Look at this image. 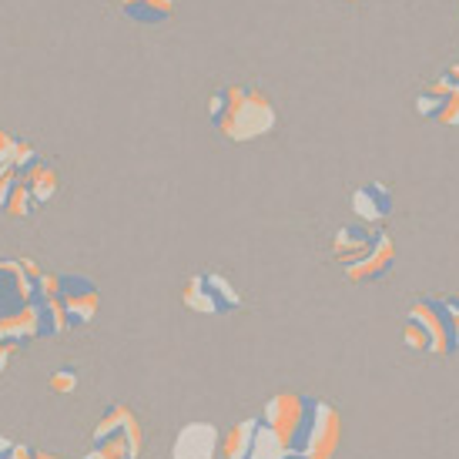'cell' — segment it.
Here are the masks:
<instances>
[{"label":"cell","mask_w":459,"mask_h":459,"mask_svg":"<svg viewBox=\"0 0 459 459\" xmlns=\"http://www.w3.org/2000/svg\"><path fill=\"white\" fill-rule=\"evenodd\" d=\"M208 121L225 141L248 144V141L265 138L275 128L279 115L265 91L252 84H221L208 98Z\"/></svg>","instance_id":"1"},{"label":"cell","mask_w":459,"mask_h":459,"mask_svg":"<svg viewBox=\"0 0 459 459\" xmlns=\"http://www.w3.org/2000/svg\"><path fill=\"white\" fill-rule=\"evenodd\" d=\"M403 339H406L412 352L449 356V322L439 295H426V299H420L416 306L409 308L406 325H403Z\"/></svg>","instance_id":"2"},{"label":"cell","mask_w":459,"mask_h":459,"mask_svg":"<svg viewBox=\"0 0 459 459\" xmlns=\"http://www.w3.org/2000/svg\"><path fill=\"white\" fill-rule=\"evenodd\" d=\"M342 439V420L339 409L329 406L325 399H312L308 395V412L302 422V433L295 439L292 453L306 459H332Z\"/></svg>","instance_id":"3"},{"label":"cell","mask_w":459,"mask_h":459,"mask_svg":"<svg viewBox=\"0 0 459 459\" xmlns=\"http://www.w3.org/2000/svg\"><path fill=\"white\" fill-rule=\"evenodd\" d=\"M181 306L198 316H231L242 308V292L221 272H195L181 285Z\"/></svg>","instance_id":"4"},{"label":"cell","mask_w":459,"mask_h":459,"mask_svg":"<svg viewBox=\"0 0 459 459\" xmlns=\"http://www.w3.org/2000/svg\"><path fill=\"white\" fill-rule=\"evenodd\" d=\"M91 446L111 456H141V422L125 403H115L101 412L91 433Z\"/></svg>","instance_id":"5"},{"label":"cell","mask_w":459,"mask_h":459,"mask_svg":"<svg viewBox=\"0 0 459 459\" xmlns=\"http://www.w3.org/2000/svg\"><path fill=\"white\" fill-rule=\"evenodd\" d=\"M44 268L34 258H0V316H13L34 306Z\"/></svg>","instance_id":"6"},{"label":"cell","mask_w":459,"mask_h":459,"mask_svg":"<svg viewBox=\"0 0 459 459\" xmlns=\"http://www.w3.org/2000/svg\"><path fill=\"white\" fill-rule=\"evenodd\" d=\"M57 299H61V308H65V322L67 329H84L98 319V308H101V292L91 275H81V272H67L61 275V285H57Z\"/></svg>","instance_id":"7"},{"label":"cell","mask_w":459,"mask_h":459,"mask_svg":"<svg viewBox=\"0 0 459 459\" xmlns=\"http://www.w3.org/2000/svg\"><path fill=\"white\" fill-rule=\"evenodd\" d=\"M308 412V395L302 393H275L262 409V422H265L272 433L279 436L285 449L292 453L295 439L302 433V422Z\"/></svg>","instance_id":"8"},{"label":"cell","mask_w":459,"mask_h":459,"mask_svg":"<svg viewBox=\"0 0 459 459\" xmlns=\"http://www.w3.org/2000/svg\"><path fill=\"white\" fill-rule=\"evenodd\" d=\"M416 115L433 121V125H446V128H459V84L449 81L446 74H439L429 81L426 88L416 94Z\"/></svg>","instance_id":"9"},{"label":"cell","mask_w":459,"mask_h":459,"mask_svg":"<svg viewBox=\"0 0 459 459\" xmlns=\"http://www.w3.org/2000/svg\"><path fill=\"white\" fill-rule=\"evenodd\" d=\"M218 449H221V436L212 422H188L171 443V459H215Z\"/></svg>","instance_id":"10"},{"label":"cell","mask_w":459,"mask_h":459,"mask_svg":"<svg viewBox=\"0 0 459 459\" xmlns=\"http://www.w3.org/2000/svg\"><path fill=\"white\" fill-rule=\"evenodd\" d=\"M379 231L376 225H362V221H356V225H342V229L332 235V258L339 262V265H356L359 258H366L372 252V245H376V238H379Z\"/></svg>","instance_id":"11"},{"label":"cell","mask_w":459,"mask_h":459,"mask_svg":"<svg viewBox=\"0 0 459 459\" xmlns=\"http://www.w3.org/2000/svg\"><path fill=\"white\" fill-rule=\"evenodd\" d=\"M395 262V242L389 231H379V238L372 245V252L366 258H359L356 265H345V279L356 281V285H369V281H379L383 275H389V268Z\"/></svg>","instance_id":"12"},{"label":"cell","mask_w":459,"mask_h":459,"mask_svg":"<svg viewBox=\"0 0 459 459\" xmlns=\"http://www.w3.org/2000/svg\"><path fill=\"white\" fill-rule=\"evenodd\" d=\"M352 215L362 225H385L393 215V192L385 188L383 181H366L352 192Z\"/></svg>","instance_id":"13"},{"label":"cell","mask_w":459,"mask_h":459,"mask_svg":"<svg viewBox=\"0 0 459 459\" xmlns=\"http://www.w3.org/2000/svg\"><path fill=\"white\" fill-rule=\"evenodd\" d=\"M24 185L30 188V195L38 198V204L44 208V204L54 202V195L61 192V171H57V165H54L51 158H34L30 165L24 168Z\"/></svg>","instance_id":"14"},{"label":"cell","mask_w":459,"mask_h":459,"mask_svg":"<svg viewBox=\"0 0 459 459\" xmlns=\"http://www.w3.org/2000/svg\"><path fill=\"white\" fill-rule=\"evenodd\" d=\"M38 339V319L34 308L13 312V316H0V345L7 349H24L27 342Z\"/></svg>","instance_id":"15"},{"label":"cell","mask_w":459,"mask_h":459,"mask_svg":"<svg viewBox=\"0 0 459 459\" xmlns=\"http://www.w3.org/2000/svg\"><path fill=\"white\" fill-rule=\"evenodd\" d=\"M175 4L178 0H121V13L128 17L131 24H165L168 17L175 13Z\"/></svg>","instance_id":"16"},{"label":"cell","mask_w":459,"mask_h":459,"mask_svg":"<svg viewBox=\"0 0 459 459\" xmlns=\"http://www.w3.org/2000/svg\"><path fill=\"white\" fill-rule=\"evenodd\" d=\"M34 319H38V339H57L67 332L61 299H34Z\"/></svg>","instance_id":"17"},{"label":"cell","mask_w":459,"mask_h":459,"mask_svg":"<svg viewBox=\"0 0 459 459\" xmlns=\"http://www.w3.org/2000/svg\"><path fill=\"white\" fill-rule=\"evenodd\" d=\"M38 198L30 195V188L24 185V171L13 178V185H11V192H7V202H4V215L11 218V221H24V218H30V215H38Z\"/></svg>","instance_id":"18"},{"label":"cell","mask_w":459,"mask_h":459,"mask_svg":"<svg viewBox=\"0 0 459 459\" xmlns=\"http://www.w3.org/2000/svg\"><path fill=\"white\" fill-rule=\"evenodd\" d=\"M255 429H258V416L235 422L229 433L221 436V456L225 459H248V449H252V436H255Z\"/></svg>","instance_id":"19"},{"label":"cell","mask_w":459,"mask_h":459,"mask_svg":"<svg viewBox=\"0 0 459 459\" xmlns=\"http://www.w3.org/2000/svg\"><path fill=\"white\" fill-rule=\"evenodd\" d=\"M285 456H289L285 443H281L279 436L272 433L265 422H262V416H258V429H255V436H252L248 459H285Z\"/></svg>","instance_id":"20"},{"label":"cell","mask_w":459,"mask_h":459,"mask_svg":"<svg viewBox=\"0 0 459 459\" xmlns=\"http://www.w3.org/2000/svg\"><path fill=\"white\" fill-rule=\"evenodd\" d=\"M439 302H443V312H446V322H449V356H456L459 352V292L439 295Z\"/></svg>","instance_id":"21"},{"label":"cell","mask_w":459,"mask_h":459,"mask_svg":"<svg viewBox=\"0 0 459 459\" xmlns=\"http://www.w3.org/2000/svg\"><path fill=\"white\" fill-rule=\"evenodd\" d=\"M17 158H21V138H13L0 128V175L17 168Z\"/></svg>","instance_id":"22"},{"label":"cell","mask_w":459,"mask_h":459,"mask_svg":"<svg viewBox=\"0 0 459 459\" xmlns=\"http://www.w3.org/2000/svg\"><path fill=\"white\" fill-rule=\"evenodd\" d=\"M34 456V449L27 446V443H17L11 436H0V459H30Z\"/></svg>","instance_id":"23"},{"label":"cell","mask_w":459,"mask_h":459,"mask_svg":"<svg viewBox=\"0 0 459 459\" xmlns=\"http://www.w3.org/2000/svg\"><path fill=\"white\" fill-rule=\"evenodd\" d=\"M51 393H74L77 389V372L71 369V366H65V369H57L51 376Z\"/></svg>","instance_id":"24"},{"label":"cell","mask_w":459,"mask_h":459,"mask_svg":"<svg viewBox=\"0 0 459 459\" xmlns=\"http://www.w3.org/2000/svg\"><path fill=\"white\" fill-rule=\"evenodd\" d=\"M13 349H7V345H0V376H4V369H7V362H11Z\"/></svg>","instance_id":"25"},{"label":"cell","mask_w":459,"mask_h":459,"mask_svg":"<svg viewBox=\"0 0 459 459\" xmlns=\"http://www.w3.org/2000/svg\"><path fill=\"white\" fill-rule=\"evenodd\" d=\"M81 459H117V456H111V453H104V449H94V446H91V453H84Z\"/></svg>","instance_id":"26"},{"label":"cell","mask_w":459,"mask_h":459,"mask_svg":"<svg viewBox=\"0 0 459 459\" xmlns=\"http://www.w3.org/2000/svg\"><path fill=\"white\" fill-rule=\"evenodd\" d=\"M30 459H61L57 453H48V449H34V456Z\"/></svg>","instance_id":"27"},{"label":"cell","mask_w":459,"mask_h":459,"mask_svg":"<svg viewBox=\"0 0 459 459\" xmlns=\"http://www.w3.org/2000/svg\"><path fill=\"white\" fill-rule=\"evenodd\" d=\"M443 74H446L449 81H456V84H459V65H449L446 71H443Z\"/></svg>","instance_id":"28"},{"label":"cell","mask_w":459,"mask_h":459,"mask_svg":"<svg viewBox=\"0 0 459 459\" xmlns=\"http://www.w3.org/2000/svg\"><path fill=\"white\" fill-rule=\"evenodd\" d=\"M285 459H306V456H295V453H289V456H285Z\"/></svg>","instance_id":"29"},{"label":"cell","mask_w":459,"mask_h":459,"mask_svg":"<svg viewBox=\"0 0 459 459\" xmlns=\"http://www.w3.org/2000/svg\"><path fill=\"white\" fill-rule=\"evenodd\" d=\"M342 4H359V0H342Z\"/></svg>","instance_id":"30"}]
</instances>
